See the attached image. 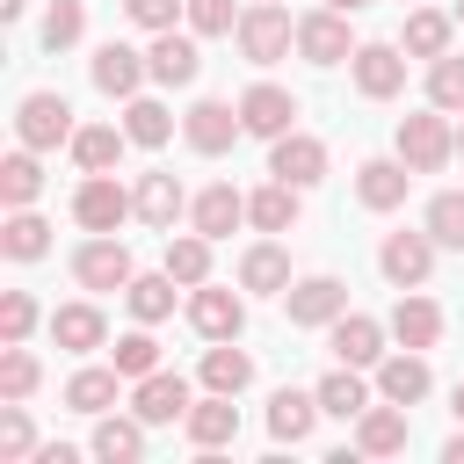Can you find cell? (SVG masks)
Segmentation results:
<instances>
[{"mask_svg": "<svg viewBox=\"0 0 464 464\" xmlns=\"http://www.w3.org/2000/svg\"><path fill=\"white\" fill-rule=\"evenodd\" d=\"M392 145H399V160L413 167V174H442L450 160H457V130H450V109H420V116H399V130H392Z\"/></svg>", "mask_w": 464, "mask_h": 464, "instance_id": "6da1fadb", "label": "cell"}, {"mask_svg": "<svg viewBox=\"0 0 464 464\" xmlns=\"http://www.w3.org/2000/svg\"><path fill=\"white\" fill-rule=\"evenodd\" d=\"M232 36H239V58H246V65H276V58L297 51V22H290L283 0H254V7L239 14Z\"/></svg>", "mask_w": 464, "mask_h": 464, "instance_id": "7a4b0ae2", "label": "cell"}, {"mask_svg": "<svg viewBox=\"0 0 464 464\" xmlns=\"http://www.w3.org/2000/svg\"><path fill=\"white\" fill-rule=\"evenodd\" d=\"M72 102L65 94H51V87H36V94H22L14 102V138L29 145V152H58V145H72Z\"/></svg>", "mask_w": 464, "mask_h": 464, "instance_id": "3957f363", "label": "cell"}, {"mask_svg": "<svg viewBox=\"0 0 464 464\" xmlns=\"http://www.w3.org/2000/svg\"><path fill=\"white\" fill-rule=\"evenodd\" d=\"M130 276H138V261H130V246L116 232H87L72 246V283L80 290H130Z\"/></svg>", "mask_w": 464, "mask_h": 464, "instance_id": "277c9868", "label": "cell"}, {"mask_svg": "<svg viewBox=\"0 0 464 464\" xmlns=\"http://www.w3.org/2000/svg\"><path fill=\"white\" fill-rule=\"evenodd\" d=\"M72 218H80V232H116L123 218H138V196H130L116 174H87V181L72 188Z\"/></svg>", "mask_w": 464, "mask_h": 464, "instance_id": "5b68a950", "label": "cell"}, {"mask_svg": "<svg viewBox=\"0 0 464 464\" xmlns=\"http://www.w3.org/2000/svg\"><path fill=\"white\" fill-rule=\"evenodd\" d=\"M297 58H304V65H348V58H355L348 14H341V7H312V14H297Z\"/></svg>", "mask_w": 464, "mask_h": 464, "instance_id": "8992f818", "label": "cell"}, {"mask_svg": "<svg viewBox=\"0 0 464 464\" xmlns=\"http://www.w3.org/2000/svg\"><path fill=\"white\" fill-rule=\"evenodd\" d=\"M377 268H384V283H392V290H420V283H428V268H435V232H428V225H420V232H384Z\"/></svg>", "mask_w": 464, "mask_h": 464, "instance_id": "52a82bcc", "label": "cell"}, {"mask_svg": "<svg viewBox=\"0 0 464 464\" xmlns=\"http://www.w3.org/2000/svg\"><path fill=\"white\" fill-rule=\"evenodd\" d=\"M283 312H290V326H334L348 312V283L341 276H297L283 290Z\"/></svg>", "mask_w": 464, "mask_h": 464, "instance_id": "ba28073f", "label": "cell"}, {"mask_svg": "<svg viewBox=\"0 0 464 464\" xmlns=\"http://www.w3.org/2000/svg\"><path fill=\"white\" fill-rule=\"evenodd\" d=\"M188 326L203 341H239L246 334V297L239 290H218V283H196L188 290Z\"/></svg>", "mask_w": 464, "mask_h": 464, "instance_id": "9c48e42d", "label": "cell"}, {"mask_svg": "<svg viewBox=\"0 0 464 464\" xmlns=\"http://www.w3.org/2000/svg\"><path fill=\"white\" fill-rule=\"evenodd\" d=\"M348 72H355V94H362V102H392V94L406 87V51H399V44H355Z\"/></svg>", "mask_w": 464, "mask_h": 464, "instance_id": "30bf717a", "label": "cell"}, {"mask_svg": "<svg viewBox=\"0 0 464 464\" xmlns=\"http://www.w3.org/2000/svg\"><path fill=\"white\" fill-rule=\"evenodd\" d=\"M239 123H246V138H283V130H297V94L276 80H254L239 94Z\"/></svg>", "mask_w": 464, "mask_h": 464, "instance_id": "8fae6325", "label": "cell"}, {"mask_svg": "<svg viewBox=\"0 0 464 464\" xmlns=\"http://www.w3.org/2000/svg\"><path fill=\"white\" fill-rule=\"evenodd\" d=\"M181 138H188V152H203V160L232 152V138H246V123H239V102H196V109L181 116Z\"/></svg>", "mask_w": 464, "mask_h": 464, "instance_id": "7c38bea8", "label": "cell"}, {"mask_svg": "<svg viewBox=\"0 0 464 464\" xmlns=\"http://www.w3.org/2000/svg\"><path fill=\"white\" fill-rule=\"evenodd\" d=\"M268 174L290 188H312V181H326V145L312 130H283V138H268Z\"/></svg>", "mask_w": 464, "mask_h": 464, "instance_id": "4fadbf2b", "label": "cell"}, {"mask_svg": "<svg viewBox=\"0 0 464 464\" xmlns=\"http://www.w3.org/2000/svg\"><path fill=\"white\" fill-rule=\"evenodd\" d=\"M188 377H174V370H152V377H138L130 384V413L145 420V428H167V420H188Z\"/></svg>", "mask_w": 464, "mask_h": 464, "instance_id": "5bb4252c", "label": "cell"}, {"mask_svg": "<svg viewBox=\"0 0 464 464\" xmlns=\"http://www.w3.org/2000/svg\"><path fill=\"white\" fill-rule=\"evenodd\" d=\"M152 80L160 87H196L203 72V51H196V29H152V51H145Z\"/></svg>", "mask_w": 464, "mask_h": 464, "instance_id": "9a60e30c", "label": "cell"}, {"mask_svg": "<svg viewBox=\"0 0 464 464\" xmlns=\"http://www.w3.org/2000/svg\"><path fill=\"white\" fill-rule=\"evenodd\" d=\"M87 80H94L109 102H130V94L152 80V65H145V51H130V44H102V51L87 58Z\"/></svg>", "mask_w": 464, "mask_h": 464, "instance_id": "2e32d148", "label": "cell"}, {"mask_svg": "<svg viewBox=\"0 0 464 464\" xmlns=\"http://www.w3.org/2000/svg\"><path fill=\"white\" fill-rule=\"evenodd\" d=\"M326 348H334V362L377 370V362H384V326H377L370 312H341V319L326 326Z\"/></svg>", "mask_w": 464, "mask_h": 464, "instance_id": "e0dca14e", "label": "cell"}, {"mask_svg": "<svg viewBox=\"0 0 464 464\" xmlns=\"http://www.w3.org/2000/svg\"><path fill=\"white\" fill-rule=\"evenodd\" d=\"M413 442V428H406V406H392V399H370L362 413H355V450L362 457H399Z\"/></svg>", "mask_w": 464, "mask_h": 464, "instance_id": "ac0fdd59", "label": "cell"}, {"mask_svg": "<svg viewBox=\"0 0 464 464\" xmlns=\"http://www.w3.org/2000/svg\"><path fill=\"white\" fill-rule=\"evenodd\" d=\"M428 348H399V355H384L377 362V399H392V406H420L428 399Z\"/></svg>", "mask_w": 464, "mask_h": 464, "instance_id": "d6986e66", "label": "cell"}, {"mask_svg": "<svg viewBox=\"0 0 464 464\" xmlns=\"http://www.w3.org/2000/svg\"><path fill=\"white\" fill-rule=\"evenodd\" d=\"M188 442L210 457V450H225V442H239V406H232V392H203L196 406H188Z\"/></svg>", "mask_w": 464, "mask_h": 464, "instance_id": "ffe728a7", "label": "cell"}, {"mask_svg": "<svg viewBox=\"0 0 464 464\" xmlns=\"http://www.w3.org/2000/svg\"><path fill=\"white\" fill-rule=\"evenodd\" d=\"M406 181H413V167H406L399 152L355 167V196H362V210H399V203H406Z\"/></svg>", "mask_w": 464, "mask_h": 464, "instance_id": "44dd1931", "label": "cell"}, {"mask_svg": "<svg viewBox=\"0 0 464 464\" xmlns=\"http://www.w3.org/2000/svg\"><path fill=\"white\" fill-rule=\"evenodd\" d=\"M188 225H196L203 239H232V225H246V196H239L232 181H210V188L188 203Z\"/></svg>", "mask_w": 464, "mask_h": 464, "instance_id": "7402d4cb", "label": "cell"}, {"mask_svg": "<svg viewBox=\"0 0 464 464\" xmlns=\"http://www.w3.org/2000/svg\"><path fill=\"white\" fill-rule=\"evenodd\" d=\"M392 341H399V348H435V341H442V304L420 297V290H399V304H392Z\"/></svg>", "mask_w": 464, "mask_h": 464, "instance_id": "603a6c76", "label": "cell"}, {"mask_svg": "<svg viewBox=\"0 0 464 464\" xmlns=\"http://www.w3.org/2000/svg\"><path fill=\"white\" fill-rule=\"evenodd\" d=\"M123 145H130V130H116V123H80L65 152H72V167H80V174H116Z\"/></svg>", "mask_w": 464, "mask_h": 464, "instance_id": "cb8c5ba5", "label": "cell"}, {"mask_svg": "<svg viewBox=\"0 0 464 464\" xmlns=\"http://www.w3.org/2000/svg\"><path fill=\"white\" fill-rule=\"evenodd\" d=\"M239 290H254V297H283V290H290V254H283L276 239H254V246L239 254Z\"/></svg>", "mask_w": 464, "mask_h": 464, "instance_id": "d4e9b609", "label": "cell"}, {"mask_svg": "<svg viewBox=\"0 0 464 464\" xmlns=\"http://www.w3.org/2000/svg\"><path fill=\"white\" fill-rule=\"evenodd\" d=\"M51 341H58L65 355H94V348L109 341L102 304H58V312H51Z\"/></svg>", "mask_w": 464, "mask_h": 464, "instance_id": "484cf974", "label": "cell"}, {"mask_svg": "<svg viewBox=\"0 0 464 464\" xmlns=\"http://www.w3.org/2000/svg\"><path fill=\"white\" fill-rule=\"evenodd\" d=\"M94 457L102 464H138L145 457V420L138 413H94Z\"/></svg>", "mask_w": 464, "mask_h": 464, "instance_id": "4316f807", "label": "cell"}, {"mask_svg": "<svg viewBox=\"0 0 464 464\" xmlns=\"http://www.w3.org/2000/svg\"><path fill=\"white\" fill-rule=\"evenodd\" d=\"M130 196H138V218H145L152 232H174V218L188 210V196H181V181H174V174H138V188H130Z\"/></svg>", "mask_w": 464, "mask_h": 464, "instance_id": "83f0119b", "label": "cell"}, {"mask_svg": "<svg viewBox=\"0 0 464 464\" xmlns=\"http://www.w3.org/2000/svg\"><path fill=\"white\" fill-rule=\"evenodd\" d=\"M312 420H319V392H276L268 399V435L276 442H312Z\"/></svg>", "mask_w": 464, "mask_h": 464, "instance_id": "f1b7e54d", "label": "cell"}, {"mask_svg": "<svg viewBox=\"0 0 464 464\" xmlns=\"http://www.w3.org/2000/svg\"><path fill=\"white\" fill-rule=\"evenodd\" d=\"M450 29H457V14H442V7H413L406 29H399V51H406V58H442V51H450Z\"/></svg>", "mask_w": 464, "mask_h": 464, "instance_id": "f546056e", "label": "cell"}, {"mask_svg": "<svg viewBox=\"0 0 464 464\" xmlns=\"http://www.w3.org/2000/svg\"><path fill=\"white\" fill-rule=\"evenodd\" d=\"M312 392H319V413H334V420H355V413L370 406V384H362V370H355V362L326 370V377H319Z\"/></svg>", "mask_w": 464, "mask_h": 464, "instance_id": "4dcf8cb0", "label": "cell"}, {"mask_svg": "<svg viewBox=\"0 0 464 464\" xmlns=\"http://www.w3.org/2000/svg\"><path fill=\"white\" fill-rule=\"evenodd\" d=\"M36 196H44V160L22 145V152L0 160V203H7V210H29Z\"/></svg>", "mask_w": 464, "mask_h": 464, "instance_id": "1f68e13d", "label": "cell"}, {"mask_svg": "<svg viewBox=\"0 0 464 464\" xmlns=\"http://www.w3.org/2000/svg\"><path fill=\"white\" fill-rule=\"evenodd\" d=\"M297 196H304V188H290V181L254 188V196H246V225H254V232H290V225H297Z\"/></svg>", "mask_w": 464, "mask_h": 464, "instance_id": "d6a6232c", "label": "cell"}, {"mask_svg": "<svg viewBox=\"0 0 464 464\" xmlns=\"http://www.w3.org/2000/svg\"><path fill=\"white\" fill-rule=\"evenodd\" d=\"M167 276L181 283V290H196V283H210V239L188 225V232H167Z\"/></svg>", "mask_w": 464, "mask_h": 464, "instance_id": "836d02e7", "label": "cell"}, {"mask_svg": "<svg viewBox=\"0 0 464 464\" xmlns=\"http://www.w3.org/2000/svg\"><path fill=\"white\" fill-rule=\"evenodd\" d=\"M254 384V355L246 348H232V341H210V355H203V392H246Z\"/></svg>", "mask_w": 464, "mask_h": 464, "instance_id": "e575fe53", "label": "cell"}, {"mask_svg": "<svg viewBox=\"0 0 464 464\" xmlns=\"http://www.w3.org/2000/svg\"><path fill=\"white\" fill-rule=\"evenodd\" d=\"M116 384H123V370H116V362H109V370H72V377H65V406L94 420V413H109V406H116Z\"/></svg>", "mask_w": 464, "mask_h": 464, "instance_id": "d590c367", "label": "cell"}, {"mask_svg": "<svg viewBox=\"0 0 464 464\" xmlns=\"http://www.w3.org/2000/svg\"><path fill=\"white\" fill-rule=\"evenodd\" d=\"M123 130H130V145L160 152V145L174 138V116H167V102H152V94H130V102H123Z\"/></svg>", "mask_w": 464, "mask_h": 464, "instance_id": "8d00e7d4", "label": "cell"}, {"mask_svg": "<svg viewBox=\"0 0 464 464\" xmlns=\"http://www.w3.org/2000/svg\"><path fill=\"white\" fill-rule=\"evenodd\" d=\"M0 254H7V261H44V254H51V225H44L36 210H7V225H0Z\"/></svg>", "mask_w": 464, "mask_h": 464, "instance_id": "74e56055", "label": "cell"}, {"mask_svg": "<svg viewBox=\"0 0 464 464\" xmlns=\"http://www.w3.org/2000/svg\"><path fill=\"white\" fill-rule=\"evenodd\" d=\"M123 304H130V319H138V326H160V319L174 312V276H167V268H160V276H130Z\"/></svg>", "mask_w": 464, "mask_h": 464, "instance_id": "f35d334b", "label": "cell"}, {"mask_svg": "<svg viewBox=\"0 0 464 464\" xmlns=\"http://www.w3.org/2000/svg\"><path fill=\"white\" fill-rule=\"evenodd\" d=\"M109 362H116L130 384H138V377H152V370H160V341H152V326H130V334L109 348Z\"/></svg>", "mask_w": 464, "mask_h": 464, "instance_id": "ab89813d", "label": "cell"}, {"mask_svg": "<svg viewBox=\"0 0 464 464\" xmlns=\"http://www.w3.org/2000/svg\"><path fill=\"white\" fill-rule=\"evenodd\" d=\"M87 36V0H51L44 7V51H72Z\"/></svg>", "mask_w": 464, "mask_h": 464, "instance_id": "60d3db41", "label": "cell"}, {"mask_svg": "<svg viewBox=\"0 0 464 464\" xmlns=\"http://www.w3.org/2000/svg\"><path fill=\"white\" fill-rule=\"evenodd\" d=\"M428 102L450 109V116H464V58H457V51L428 58Z\"/></svg>", "mask_w": 464, "mask_h": 464, "instance_id": "b9f144b4", "label": "cell"}, {"mask_svg": "<svg viewBox=\"0 0 464 464\" xmlns=\"http://www.w3.org/2000/svg\"><path fill=\"white\" fill-rule=\"evenodd\" d=\"M36 377H44V370H36V355H29L22 341H0V399H29V392H36Z\"/></svg>", "mask_w": 464, "mask_h": 464, "instance_id": "7bdbcfd3", "label": "cell"}, {"mask_svg": "<svg viewBox=\"0 0 464 464\" xmlns=\"http://www.w3.org/2000/svg\"><path fill=\"white\" fill-rule=\"evenodd\" d=\"M29 457H36V428H29L22 399H7L0 406V464H29Z\"/></svg>", "mask_w": 464, "mask_h": 464, "instance_id": "ee69618b", "label": "cell"}, {"mask_svg": "<svg viewBox=\"0 0 464 464\" xmlns=\"http://www.w3.org/2000/svg\"><path fill=\"white\" fill-rule=\"evenodd\" d=\"M428 232H435V246L464 254V196H457V188H442V196L428 203Z\"/></svg>", "mask_w": 464, "mask_h": 464, "instance_id": "f6af8a7d", "label": "cell"}, {"mask_svg": "<svg viewBox=\"0 0 464 464\" xmlns=\"http://www.w3.org/2000/svg\"><path fill=\"white\" fill-rule=\"evenodd\" d=\"M29 326H36V297L29 290H7L0 297V341H29Z\"/></svg>", "mask_w": 464, "mask_h": 464, "instance_id": "bcb514c9", "label": "cell"}, {"mask_svg": "<svg viewBox=\"0 0 464 464\" xmlns=\"http://www.w3.org/2000/svg\"><path fill=\"white\" fill-rule=\"evenodd\" d=\"M188 29L196 36H232L239 14H232V0H188Z\"/></svg>", "mask_w": 464, "mask_h": 464, "instance_id": "7dc6e473", "label": "cell"}, {"mask_svg": "<svg viewBox=\"0 0 464 464\" xmlns=\"http://www.w3.org/2000/svg\"><path fill=\"white\" fill-rule=\"evenodd\" d=\"M123 14L138 29H174V14H188V0H123Z\"/></svg>", "mask_w": 464, "mask_h": 464, "instance_id": "c3c4849f", "label": "cell"}, {"mask_svg": "<svg viewBox=\"0 0 464 464\" xmlns=\"http://www.w3.org/2000/svg\"><path fill=\"white\" fill-rule=\"evenodd\" d=\"M442 464H464V420H457V435L442 442Z\"/></svg>", "mask_w": 464, "mask_h": 464, "instance_id": "681fc988", "label": "cell"}, {"mask_svg": "<svg viewBox=\"0 0 464 464\" xmlns=\"http://www.w3.org/2000/svg\"><path fill=\"white\" fill-rule=\"evenodd\" d=\"M22 7H29V0H0V14H7V22H22Z\"/></svg>", "mask_w": 464, "mask_h": 464, "instance_id": "f907efd6", "label": "cell"}, {"mask_svg": "<svg viewBox=\"0 0 464 464\" xmlns=\"http://www.w3.org/2000/svg\"><path fill=\"white\" fill-rule=\"evenodd\" d=\"M326 7H341V14H362V7H370V0H326Z\"/></svg>", "mask_w": 464, "mask_h": 464, "instance_id": "816d5d0a", "label": "cell"}, {"mask_svg": "<svg viewBox=\"0 0 464 464\" xmlns=\"http://www.w3.org/2000/svg\"><path fill=\"white\" fill-rule=\"evenodd\" d=\"M450 413H457V420H464V377H457V392H450Z\"/></svg>", "mask_w": 464, "mask_h": 464, "instance_id": "f5cc1de1", "label": "cell"}, {"mask_svg": "<svg viewBox=\"0 0 464 464\" xmlns=\"http://www.w3.org/2000/svg\"><path fill=\"white\" fill-rule=\"evenodd\" d=\"M450 14H457V29H464V0H457V7H450Z\"/></svg>", "mask_w": 464, "mask_h": 464, "instance_id": "db71d44e", "label": "cell"}, {"mask_svg": "<svg viewBox=\"0 0 464 464\" xmlns=\"http://www.w3.org/2000/svg\"><path fill=\"white\" fill-rule=\"evenodd\" d=\"M457 152H464V123H457Z\"/></svg>", "mask_w": 464, "mask_h": 464, "instance_id": "11a10c76", "label": "cell"}]
</instances>
